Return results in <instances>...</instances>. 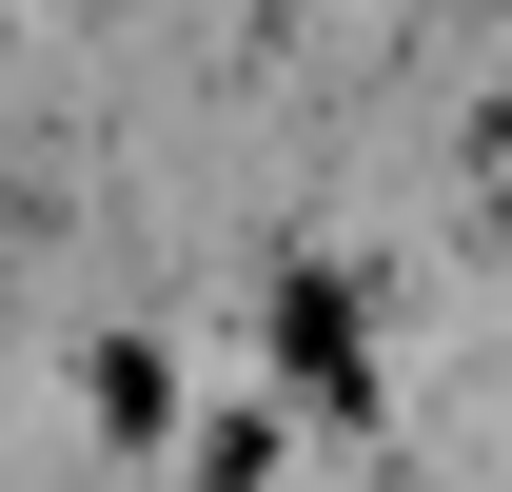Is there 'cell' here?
I'll return each instance as SVG.
<instances>
[{"instance_id": "obj_3", "label": "cell", "mask_w": 512, "mask_h": 492, "mask_svg": "<svg viewBox=\"0 0 512 492\" xmlns=\"http://www.w3.org/2000/svg\"><path fill=\"white\" fill-rule=\"evenodd\" d=\"M197 492H276V414H217V433H197Z\"/></svg>"}, {"instance_id": "obj_2", "label": "cell", "mask_w": 512, "mask_h": 492, "mask_svg": "<svg viewBox=\"0 0 512 492\" xmlns=\"http://www.w3.org/2000/svg\"><path fill=\"white\" fill-rule=\"evenodd\" d=\"M158 414H178V374L138 355V335H99V433H158Z\"/></svg>"}, {"instance_id": "obj_1", "label": "cell", "mask_w": 512, "mask_h": 492, "mask_svg": "<svg viewBox=\"0 0 512 492\" xmlns=\"http://www.w3.org/2000/svg\"><path fill=\"white\" fill-rule=\"evenodd\" d=\"M276 355H296V394L375 414V355H355V276H276Z\"/></svg>"}]
</instances>
